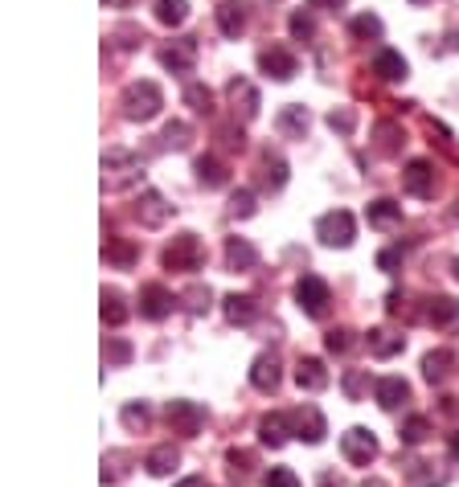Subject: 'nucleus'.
<instances>
[{
    "label": "nucleus",
    "mask_w": 459,
    "mask_h": 487,
    "mask_svg": "<svg viewBox=\"0 0 459 487\" xmlns=\"http://www.w3.org/2000/svg\"><path fill=\"white\" fill-rule=\"evenodd\" d=\"M255 192L250 189H238L234 197H230V213H234V217H255Z\"/></svg>",
    "instance_id": "37998d69"
},
{
    "label": "nucleus",
    "mask_w": 459,
    "mask_h": 487,
    "mask_svg": "<svg viewBox=\"0 0 459 487\" xmlns=\"http://www.w3.org/2000/svg\"><path fill=\"white\" fill-rule=\"evenodd\" d=\"M230 467H234L238 475H250V467H255V455H250V451H230Z\"/></svg>",
    "instance_id": "de8ad7c7"
},
{
    "label": "nucleus",
    "mask_w": 459,
    "mask_h": 487,
    "mask_svg": "<svg viewBox=\"0 0 459 487\" xmlns=\"http://www.w3.org/2000/svg\"><path fill=\"white\" fill-rule=\"evenodd\" d=\"M324 349H328L332 357H344V352L352 349V332L349 328H332L328 336H324Z\"/></svg>",
    "instance_id": "79ce46f5"
},
{
    "label": "nucleus",
    "mask_w": 459,
    "mask_h": 487,
    "mask_svg": "<svg viewBox=\"0 0 459 487\" xmlns=\"http://www.w3.org/2000/svg\"><path fill=\"white\" fill-rule=\"evenodd\" d=\"M226 266H230V271H255L258 250L246 242V238H230V242H226Z\"/></svg>",
    "instance_id": "393cba45"
},
{
    "label": "nucleus",
    "mask_w": 459,
    "mask_h": 487,
    "mask_svg": "<svg viewBox=\"0 0 459 487\" xmlns=\"http://www.w3.org/2000/svg\"><path fill=\"white\" fill-rule=\"evenodd\" d=\"M103 4H115V9H128L131 0H103Z\"/></svg>",
    "instance_id": "13d9d810"
},
{
    "label": "nucleus",
    "mask_w": 459,
    "mask_h": 487,
    "mask_svg": "<svg viewBox=\"0 0 459 487\" xmlns=\"http://www.w3.org/2000/svg\"><path fill=\"white\" fill-rule=\"evenodd\" d=\"M365 344H369V352H374L377 360H390V357H398V352H402L406 340L394 336L390 328H369V332H365Z\"/></svg>",
    "instance_id": "b1692460"
},
{
    "label": "nucleus",
    "mask_w": 459,
    "mask_h": 487,
    "mask_svg": "<svg viewBox=\"0 0 459 487\" xmlns=\"http://www.w3.org/2000/svg\"><path fill=\"white\" fill-rule=\"evenodd\" d=\"M427 435H431V422L423 418V413H415V418H406V426H402V435H398V438H402L406 446H415V443H423Z\"/></svg>",
    "instance_id": "4c0bfd02"
},
{
    "label": "nucleus",
    "mask_w": 459,
    "mask_h": 487,
    "mask_svg": "<svg viewBox=\"0 0 459 487\" xmlns=\"http://www.w3.org/2000/svg\"><path fill=\"white\" fill-rule=\"evenodd\" d=\"M119 106H123V119H131V123H148V119L161 115L164 95H161V86H156V82L139 78V82H128V86H123Z\"/></svg>",
    "instance_id": "f257e3e1"
},
{
    "label": "nucleus",
    "mask_w": 459,
    "mask_h": 487,
    "mask_svg": "<svg viewBox=\"0 0 459 487\" xmlns=\"http://www.w3.org/2000/svg\"><path fill=\"white\" fill-rule=\"evenodd\" d=\"M148 405L144 402H131V405H123V426H128V430H144V426H148Z\"/></svg>",
    "instance_id": "c03bdc74"
},
{
    "label": "nucleus",
    "mask_w": 459,
    "mask_h": 487,
    "mask_svg": "<svg viewBox=\"0 0 459 487\" xmlns=\"http://www.w3.org/2000/svg\"><path fill=\"white\" fill-rule=\"evenodd\" d=\"M288 29H291V37L296 42H312L316 37V21H312V12H291V21H288Z\"/></svg>",
    "instance_id": "a19ab883"
},
{
    "label": "nucleus",
    "mask_w": 459,
    "mask_h": 487,
    "mask_svg": "<svg viewBox=\"0 0 459 487\" xmlns=\"http://www.w3.org/2000/svg\"><path fill=\"white\" fill-rule=\"evenodd\" d=\"M275 128H279V136H283V139H304V136H308V128H312L308 106H304V103H288L283 111H279Z\"/></svg>",
    "instance_id": "f8f14e48"
},
{
    "label": "nucleus",
    "mask_w": 459,
    "mask_h": 487,
    "mask_svg": "<svg viewBox=\"0 0 459 487\" xmlns=\"http://www.w3.org/2000/svg\"><path fill=\"white\" fill-rule=\"evenodd\" d=\"M316 238H321L324 246H336V250L352 246V238H357V222H352V213L349 209L324 213L321 222H316Z\"/></svg>",
    "instance_id": "39448f33"
},
{
    "label": "nucleus",
    "mask_w": 459,
    "mask_h": 487,
    "mask_svg": "<svg viewBox=\"0 0 459 487\" xmlns=\"http://www.w3.org/2000/svg\"><path fill=\"white\" fill-rule=\"evenodd\" d=\"M328 303H332V291L321 275H304L296 283V308L312 319H324L328 316Z\"/></svg>",
    "instance_id": "20e7f679"
},
{
    "label": "nucleus",
    "mask_w": 459,
    "mask_h": 487,
    "mask_svg": "<svg viewBox=\"0 0 459 487\" xmlns=\"http://www.w3.org/2000/svg\"><path fill=\"white\" fill-rule=\"evenodd\" d=\"M136 217H139V225H148V230H161V225L172 217V205L164 201L156 189H144V192H139V201H136Z\"/></svg>",
    "instance_id": "1a4fd4ad"
},
{
    "label": "nucleus",
    "mask_w": 459,
    "mask_h": 487,
    "mask_svg": "<svg viewBox=\"0 0 459 487\" xmlns=\"http://www.w3.org/2000/svg\"><path fill=\"white\" fill-rule=\"evenodd\" d=\"M202 258H205V250L197 242V233H177L164 246L161 263H164V271H202Z\"/></svg>",
    "instance_id": "7ed1b4c3"
},
{
    "label": "nucleus",
    "mask_w": 459,
    "mask_h": 487,
    "mask_svg": "<svg viewBox=\"0 0 459 487\" xmlns=\"http://www.w3.org/2000/svg\"><path fill=\"white\" fill-rule=\"evenodd\" d=\"M226 95H230L234 111H242V119H255V115H258V90L246 82V78H230Z\"/></svg>",
    "instance_id": "6ab92c4d"
},
{
    "label": "nucleus",
    "mask_w": 459,
    "mask_h": 487,
    "mask_svg": "<svg viewBox=\"0 0 459 487\" xmlns=\"http://www.w3.org/2000/svg\"><path fill=\"white\" fill-rule=\"evenodd\" d=\"M451 455L459 459V430H455V435H451Z\"/></svg>",
    "instance_id": "4d7b16f0"
},
{
    "label": "nucleus",
    "mask_w": 459,
    "mask_h": 487,
    "mask_svg": "<svg viewBox=\"0 0 459 487\" xmlns=\"http://www.w3.org/2000/svg\"><path fill=\"white\" fill-rule=\"evenodd\" d=\"M222 311L230 324H250V319L258 316V303L250 295H226L222 299Z\"/></svg>",
    "instance_id": "cd10ccee"
},
{
    "label": "nucleus",
    "mask_w": 459,
    "mask_h": 487,
    "mask_svg": "<svg viewBox=\"0 0 459 487\" xmlns=\"http://www.w3.org/2000/svg\"><path fill=\"white\" fill-rule=\"evenodd\" d=\"M103 258L115 266H131L136 263V250H131L128 242H119V238H107V246H103Z\"/></svg>",
    "instance_id": "58836bf2"
},
{
    "label": "nucleus",
    "mask_w": 459,
    "mask_h": 487,
    "mask_svg": "<svg viewBox=\"0 0 459 487\" xmlns=\"http://www.w3.org/2000/svg\"><path fill=\"white\" fill-rule=\"evenodd\" d=\"M279 381H283V373H279L275 352H263V357H255V365H250V385H255L258 393H275Z\"/></svg>",
    "instance_id": "2eb2a0df"
},
{
    "label": "nucleus",
    "mask_w": 459,
    "mask_h": 487,
    "mask_svg": "<svg viewBox=\"0 0 459 487\" xmlns=\"http://www.w3.org/2000/svg\"><path fill=\"white\" fill-rule=\"evenodd\" d=\"M218 139H222L226 148H238V152H242V131H238V128H222V131H218Z\"/></svg>",
    "instance_id": "8fccbe9b"
},
{
    "label": "nucleus",
    "mask_w": 459,
    "mask_h": 487,
    "mask_svg": "<svg viewBox=\"0 0 459 487\" xmlns=\"http://www.w3.org/2000/svg\"><path fill=\"white\" fill-rule=\"evenodd\" d=\"M169 311H172V295L164 291L161 283L139 287V316H144V319H164Z\"/></svg>",
    "instance_id": "f3484780"
},
{
    "label": "nucleus",
    "mask_w": 459,
    "mask_h": 487,
    "mask_svg": "<svg viewBox=\"0 0 459 487\" xmlns=\"http://www.w3.org/2000/svg\"><path fill=\"white\" fill-rule=\"evenodd\" d=\"M291 426H296V438H304V443H321V438L328 435L324 413L316 410V405H304V410L291 413Z\"/></svg>",
    "instance_id": "dca6fc26"
},
{
    "label": "nucleus",
    "mask_w": 459,
    "mask_h": 487,
    "mask_svg": "<svg viewBox=\"0 0 459 487\" xmlns=\"http://www.w3.org/2000/svg\"><path fill=\"white\" fill-rule=\"evenodd\" d=\"M455 279H459V258H455Z\"/></svg>",
    "instance_id": "052dcab7"
},
{
    "label": "nucleus",
    "mask_w": 459,
    "mask_h": 487,
    "mask_svg": "<svg viewBox=\"0 0 459 487\" xmlns=\"http://www.w3.org/2000/svg\"><path fill=\"white\" fill-rule=\"evenodd\" d=\"M385 311H390V316H402V311H406V295H402V291H390V295H385Z\"/></svg>",
    "instance_id": "3c124183"
},
{
    "label": "nucleus",
    "mask_w": 459,
    "mask_h": 487,
    "mask_svg": "<svg viewBox=\"0 0 459 487\" xmlns=\"http://www.w3.org/2000/svg\"><path fill=\"white\" fill-rule=\"evenodd\" d=\"M377 266L394 275L398 266H402V246H390V250H382V255H377Z\"/></svg>",
    "instance_id": "49530a36"
},
{
    "label": "nucleus",
    "mask_w": 459,
    "mask_h": 487,
    "mask_svg": "<svg viewBox=\"0 0 459 487\" xmlns=\"http://www.w3.org/2000/svg\"><path fill=\"white\" fill-rule=\"evenodd\" d=\"M185 103H189L197 115H210V111H214V95H210V86H202V82L185 86Z\"/></svg>",
    "instance_id": "c9c22d12"
},
{
    "label": "nucleus",
    "mask_w": 459,
    "mask_h": 487,
    "mask_svg": "<svg viewBox=\"0 0 459 487\" xmlns=\"http://www.w3.org/2000/svg\"><path fill=\"white\" fill-rule=\"evenodd\" d=\"M177 487H205V479H202V475H189V479H181Z\"/></svg>",
    "instance_id": "5fc2aeb1"
},
{
    "label": "nucleus",
    "mask_w": 459,
    "mask_h": 487,
    "mask_svg": "<svg viewBox=\"0 0 459 487\" xmlns=\"http://www.w3.org/2000/svg\"><path fill=\"white\" fill-rule=\"evenodd\" d=\"M451 369H455V352H451V349H435V352H427V357H423V377H427L431 385L447 381Z\"/></svg>",
    "instance_id": "5701e85b"
},
{
    "label": "nucleus",
    "mask_w": 459,
    "mask_h": 487,
    "mask_svg": "<svg viewBox=\"0 0 459 487\" xmlns=\"http://www.w3.org/2000/svg\"><path fill=\"white\" fill-rule=\"evenodd\" d=\"M263 487H299V475L291 471V467H271L267 479H263Z\"/></svg>",
    "instance_id": "a18cd8bd"
},
{
    "label": "nucleus",
    "mask_w": 459,
    "mask_h": 487,
    "mask_svg": "<svg viewBox=\"0 0 459 487\" xmlns=\"http://www.w3.org/2000/svg\"><path fill=\"white\" fill-rule=\"evenodd\" d=\"M344 393H349L352 402H357V397H361V373H357V369H352L349 377H344Z\"/></svg>",
    "instance_id": "603ef678"
},
{
    "label": "nucleus",
    "mask_w": 459,
    "mask_h": 487,
    "mask_svg": "<svg viewBox=\"0 0 459 487\" xmlns=\"http://www.w3.org/2000/svg\"><path fill=\"white\" fill-rule=\"evenodd\" d=\"M210 287H202V283H193L189 291H185L181 295V303H185V311H189V316H205V311H210Z\"/></svg>",
    "instance_id": "72a5a7b5"
},
{
    "label": "nucleus",
    "mask_w": 459,
    "mask_h": 487,
    "mask_svg": "<svg viewBox=\"0 0 459 487\" xmlns=\"http://www.w3.org/2000/svg\"><path fill=\"white\" fill-rule=\"evenodd\" d=\"M402 189L410 192V197H435V164L431 160H410L402 169Z\"/></svg>",
    "instance_id": "6e6552de"
},
{
    "label": "nucleus",
    "mask_w": 459,
    "mask_h": 487,
    "mask_svg": "<svg viewBox=\"0 0 459 487\" xmlns=\"http://www.w3.org/2000/svg\"><path fill=\"white\" fill-rule=\"evenodd\" d=\"M415 4H423V0H415Z\"/></svg>",
    "instance_id": "680f3d73"
},
{
    "label": "nucleus",
    "mask_w": 459,
    "mask_h": 487,
    "mask_svg": "<svg viewBox=\"0 0 459 487\" xmlns=\"http://www.w3.org/2000/svg\"><path fill=\"white\" fill-rule=\"evenodd\" d=\"M321 487H341V479H332V475H321Z\"/></svg>",
    "instance_id": "6e6d98bb"
},
{
    "label": "nucleus",
    "mask_w": 459,
    "mask_h": 487,
    "mask_svg": "<svg viewBox=\"0 0 459 487\" xmlns=\"http://www.w3.org/2000/svg\"><path fill=\"white\" fill-rule=\"evenodd\" d=\"M181 463V455H177V446H156L148 459H144V467H148V475H169L172 467Z\"/></svg>",
    "instance_id": "7c9ffc66"
},
{
    "label": "nucleus",
    "mask_w": 459,
    "mask_h": 487,
    "mask_svg": "<svg viewBox=\"0 0 459 487\" xmlns=\"http://www.w3.org/2000/svg\"><path fill=\"white\" fill-rule=\"evenodd\" d=\"M374 397L382 410H398L402 402H410V385H406L402 377H382V381L374 385Z\"/></svg>",
    "instance_id": "412c9836"
},
{
    "label": "nucleus",
    "mask_w": 459,
    "mask_h": 487,
    "mask_svg": "<svg viewBox=\"0 0 459 487\" xmlns=\"http://www.w3.org/2000/svg\"><path fill=\"white\" fill-rule=\"evenodd\" d=\"M374 139H377V152H382V156H394V152L402 148V131H398V123H377Z\"/></svg>",
    "instance_id": "473e14b6"
},
{
    "label": "nucleus",
    "mask_w": 459,
    "mask_h": 487,
    "mask_svg": "<svg viewBox=\"0 0 459 487\" xmlns=\"http://www.w3.org/2000/svg\"><path fill=\"white\" fill-rule=\"evenodd\" d=\"M324 123H328L336 136H352V128H357V115H352V106H332Z\"/></svg>",
    "instance_id": "e433bc0d"
},
{
    "label": "nucleus",
    "mask_w": 459,
    "mask_h": 487,
    "mask_svg": "<svg viewBox=\"0 0 459 487\" xmlns=\"http://www.w3.org/2000/svg\"><path fill=\"white\" fill-rule=\"evenodd\" d=\"M164 418H169V426L177 430V435H197V430L205 426V410L197 402H169Z\"/></svg>",
    "instance_id": "9d476101"
},
{
    "label": "nucleus",
    "mask_w": 459,
    "mask_h": 487,
    "mask_svg": "<svg viewBox=\"0 0 459 487\" xmlns=\"http://www.w3.org/2000/svg\"><path fill=\"white\" fill-rule=\"evenodd\" d=\"M139 177H144V164H139L131 152L111 148L107 156H103V189H107V192L128 189V185H136Z\"/></svg>",
    "instance_id": "f03ea898"
},
{
    "label": "nucleus",
    "mask_w": 459,
    "mask_h": 487,
    "mask_svg": "<svg viewBox=\"0 0 459 487\" xmlns=\"http://www.w3.org/2000/svg\"><path fill=\"white\" fill-rule=\"evenodd\" d=\"M193 172H197V180H202L205 189H222L226 180H230L226 177V164L218 156H197L193 160Z\"/></svg>",
    "instance_id": "bb28decb"
},
{
    "label": "nucleus",
    "mask_w": 459,
    "mask_h": 487,
    "mask_svg": "<svg viewBox=\"0 0 459 487\" xmlns=\"http://www.w3.org/2000/svg\"><path fill=\"white\" fill-rule=\"evenodd\" d=\"M288 435H296V426H291V413H267L263 422H258V438L267 446H283Z\"/></svg>",
    "instance_id": "aec40b11"
},
{
    "label": "nucleus",
    "mask_w": 459,
    "mask_h": 487,
    "mask_svg": "<svg viewBox=\"0 0 459 487\" xmlns=\"http://www.w3.org/2000/svg\"><path fill=\"white\" fill-rule=\"evenodd\" d=\"M361 487H385V483H382V479H365Z\"/></svg>",
    "instance_id": "bf43d9fd"
},
{
    "label": "nucleus",
    "mask_w": 459,
    "mask_h": 487,
    "mask_svg": "<svg viewBox=\"0 0 459 487\" xmlns=\"http://www.w3.org/2000/svg\"><path fill=\"white\" fill-rule=\"evenodd\" d=\"M164 148H172V152H185L189 148V123H181V119H172L169 128H164Z\"/></svg>",
    "instance_id": "ea45409f"
},
{
    "label": "nucleus",
    "mask_w": 459,
    "mask_h": 487,
    "mask_svg": "<svg viewBox=\"0 0 459 487\" xmlns=\"http://www.w3.org/2000/svg\"><path fill=\"white\" fill-rule=\"evenodd\" d=\"M349 33L357 42H382L385 25H382V17H374V12H361V17H352L349 21Z\"/></svg>",
    "instance_id": "c85d7f7f"
},
{
    "label": "nucleus",
    "mask_w": 459,
    "mask_h": 487,
    "mask_svg": "<svg viewBox=\"0 0 459 487\" xmlns=\"http://www.w3.org/2000/svg\"><path fill=\"white\" fill-rule=\"evenodd\" d=\"M103 319H107L111 328H119L123 319H128V303L119 291H103Z\"/></svg>",
    "instance_id": "f704fd0d"
},
{
    "label": "nucleus",
    "mask_w": 459,
    "mask_h": 487,
    "mask_svg": "<svg viewBox=\"0 0 459 487\" xmlns=\"http://www.w3.org/2000/svg\"><path fill=\"white\" fill-rule=\"evenodd\" d=\"M427 324H435V328H443V332H451V328H459V299H451V295H431L427 299Z\"/></svg>",
    "instance_id": "4468645a"
},
{
    "label": "nucleus",
    "mask_w": 459,
    "mask_h": 487,
    "mask_svg": "<svg viewBox=\"0 0 459 487\" xmlns=\"http://www.w3.org/2000/svg\"><path fill=\"white\" fill-rule=\"evenodd\" d=\"M308 9H344V0H308Z\"/></svg>",
    "instance_id": "864d4df0"
},
{
    "label": "nucleus",
    "mask_w": 459,
    "mask_h": 487,
    "mask_svg": "<svg viewBox=\"0 0 459 487\" xmlns=\"http://www.w3.org/2000/svg\"><path fill=\"white\" fill-rule=\"evenodd\" d=\"M156 58H161V66H164V70H172V75H189L193 62H197V42H193V37L172 42V45H164Z\"/></svg>",
    "instance_id": "9b49d317"
},
{
    "label": "nucleus",
    "mask_w": 459,
    "mask_h": 487,
    "mask_svg": "<svg viewBox=\"0 0 459 487\" xmlns=\"http://www.w3.org/2000/svg\"><path fill=\"white\" fill-rule=\"evenodd\" d=\"M107 360L123 365V360H131V349H128V344H123V340H111V344H107Z\"/></svg>",
    "instance_id": "09e8293b"
},
{
    "label": "nucleus",
    "mask_w": 459,
    "mask_h": 487,
    "mask_svg": "<svg viewBox=\"0 0 459 487\" xmlns=\"http://www.w3.org/2000/svg\"><path fill=\"white\" fill-rule=\"evenodd\" d=\"M263 180H267V189H283V185H288V164L271 148L263 152Z\"/></svg>",
    "instance_id": "2f4dec72"
},
{
    "label": "nucleus",
    "mask_w": 459,
    "mask_h": 487,
    "mask_svg": "<svg viewBox=\"0 0 459 487\" xmlns=\"http://www.w3.org/2000/svg\"><path fill=\"white\" fill-rule=\"evenodd\" d=\"M374 75L382 78V82H402V78L410 75V66H406V58L398 50H382L374 58Z\"/></svg>",
    "instance_id": "4be33fe9"
},
{
    "label": "nucleus",
    "mask_w": 459,
    "mask_h": 487,
    "mask_svg": "<svg viewBox=\"0 0 459 487\" xmlns=\"http://www.w3.org/2000/svg\"><path fill=\"white\" fill-rule=\"evenodd\" d=\"M296 385L304 393H321L328 385V369H324L321 357H299L296 360Z\"/></svg>",
    "instance_id": "ddd939ff"
},
{
    "label": "nucleus",
    "mask_w": 459,
    "mask_h": 487,
    "mask_svg": "<svg viewBox=\"0 0 459 487\" xmlns=\"http://www.w3.org/2000/svg\"><path fill=\"white\" fill-rule=\"evenodd\" d=\"M369 225H377V230H390V225H402V205L390 201V197H377V201H369Z\"/></svg>",
    "instance_id": "a878e982"
},
{
    "label": "nucleus",
    "mask_w": 459,
    "mask_h": 487,
    "mask_svg": "<svg viewBox=\"0 0 459 487\" xmlns=\"http://www.w3.org/2000/svg\"><path fill=\"white\" fill-rule=\"evenodd\" d=\"M156 21L177 29V25L189 21V0H156Z\"/></svg>",
    "instance_id": "c756f323"
},
{
    "label": "nucleus",
    "mask_w": 459,
    "mask_h": 487,
    "mask_svg": "<svg viewBox=\"0 0 459 487\" xmlns=\"http://www.w3.org/2000/svg\"><path fill=\"white\" fill-rule=\"evenodd\" d=\"M341 455L349 459L352 467H369L377 459V438L374 430H365V426H352L341 435Z\"/></svg>",
    "instance_id": "423d86ee"
},
{
    "label": "nucleus",
    "mask_w": 459,
    "mask_h": 487,
    "mask_svg": "<svg viewBox=\"0 0 459 487\" xmlns=\"http://www.w3.org/2000/svg\"><path fill=\"white\" fill-rule=\"evenodd\" d=\"M246 25H250L246 4H238V0H222V4H218V29H222L226 37H242Z\"/></svg>",
    "instance_id": "a211bd4d"
},
{
    "label": "nucleus",
    "mask_w": 459,
    "mask_h": 487,
    "mask_svg": "<svg viewBox=\"0 0 459 487\" xmlns=\"http://www.w3.org/2000/svg\"><path fill=\"white\" fill-rule=\"evenodd\" d=\"M258 70L267 78H275V82H291V78L299 75V62H296V53L283 50V45H271V50L258 53Z\"/></svg>",
    "instance_id": "0eeeda50"
}]
</instances>
